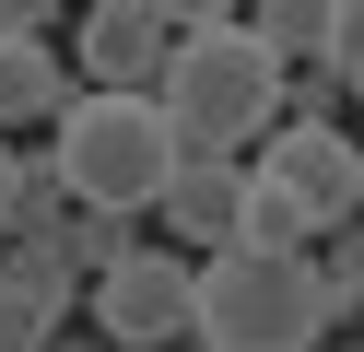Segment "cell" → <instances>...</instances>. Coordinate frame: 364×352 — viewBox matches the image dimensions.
<instances>
[{"label":"cell","instance_id":"obj_6","mask_svg":"<svg viewBox=\"0 0 364 352\" xmlns=\"http://www.w3.org/2000/svg\"><path fill=\"white\" fill-rule=\"evenodd\" d=\"M176 0H82V94H165Z\"/></svg>","mask_w":364,"mask_h":352},{"label":"cell","instance_id":"obj_13","mask_svg":"<svg viewBox=\"0 0 364 352\" xmlns=\"http://www.w3.org/2000/svg\"><path fill=\"white\" fill-rule=\"evenodd\" d=\"M317 282H329V317H364V223H341V235H329Z\"/></svg>","mask_w":364,"mask_h":352},{"label":"cell","instance_id":"obj_4","mask_svg":"<svg viewBox=\"0 0 364 352\" xmlns=\"http://www.w3.org/2000/svg\"><path fill=\"white\" fill-rule=\"evenodd\" d=\"M95 341L106 352H200V258L141 247L95 282Z\"/></svg>","mask_w":364,"mask_h":352},{"label":"cell","instance_id":"obj_11","mask_svg":"<svg viewBox=\"0 0 364 352\" xmlns=\"http://www.w3.org/2000/svg\"><path fill=\"white\" fill-rule=\"evenodd\" d=\"M235 247H259V258H306V247H317V223L259 176V164H247V223H235Z\"/></svg>","mask_w":364,"mask_h":352},{"label":"cell","instance_id":"obj_12","mask_svg":"<svg viewBox=\"0 0 364 352\" xmlns=\"http://www.w3.org/2000/svg\"><path fill=\"white\" fill-rule=\"evenodd\" d=\"M59 258H71V282H106L118 258H141V235H129L118 211H71V223H59Z\"/></svg>","mask_w":364,"mask_h":352},{"label":"cell","instance_id":"obj_1","mask_svg":"<svg viewBox=\"0 0 364 352\" xmlns=\"http://www.w3.org/2000/svg\"><path fill=\"white\" fill-rule=\"evenodd\" d=\"M165 117L188 129V153H247L282 129V59L247 36V12L176 0V59H165Z\"/></svg>","mask_w":364,"mask_h":352},{"label":"cell","instance_id":"obj_16","mask_svg":"<svg viewBox=\"0 0 364 352\" xmlns=\"http://www.w3.org/2000/svg\"><path fill=\"white\" fill-rule=\"evenodd\" d=\"M48 352H106V341H95V329H59V341H48Z\"/></svg>","mask_w":364,"mask_h":352},{"label":"cell","instance_id":"obj_8","mask_svg":"<svg viewBox=\"0 0 364 352\" xmlns=\"http://www.w3.org/2000/svg\"><path fill=\"white\" fill-rule=\"evenodd\" d=\"M247 223V153H188V176L165 188V235L176 258H223Z\"/></svg>","mask_w":364,"mask_h":352},{"label":"cell","instance_id":"obj_9","mask_svg":"<svg viewBox=\"0 0 364 352\" xmlns=\"http://www.w3.org/2000/svg\"><path fill=\"white\" fill-rule=\"evenodd\" d=\"M247 36H259L282 70H317V59H329V36H341V0H259Z\"/></svg>","mask_w":364,"mask_h":352},{"label":"cell","instance_id":"obj_3","mask_svg":"<svg viewBox=\"0 0 364 352\" xmlns=\"http://www.w3.org/2000/svg\"><path fill=\"white\" fill-rule=\"evenodd\" d=\"M329 282L317 258H259L223 247L200 258V352H329Z\"/></svg>","mask_w":364,"mask_h":352},{"label":"cell","instance_id":"obj_5","mask_svg":"<svg viewBox=\"0 0 364 352\" xmlns=\"http://www.w3.org/2000/svg\"><path fill=\"white\" fill-rule=\"evenodd\" d=\"M247 164H259V176L282 188L317 235L364 223V141H353V129H294V117H282V129H270V153H247Z\"/></svg>","mask_w":364,"mask_h":352},{"label":"cell","instance_id":"obj_15","mask_svg":"<svg viewBox=\"0 0 364 352\" xmlns=\"http://www.w3.org/2000/svg\"><path fill=\"white\" fill-rule=\"evenodd\" d=\"M12 164H24V153H12V141H0V247H12Z\"/></svg>","mask_w":364,"mask_h":352},{"label":"cell","instance_id":"obj_10","mask_svg":"<svg viewBox=\"0 0 364 352\" xmlns=\"http://www.w3.org/2000/svg\"><path fill=\"white\" fill-rule=\"evenodd\" d=\"M71 176H59V153H24L12 164V247H59V223H71Z\"/></svg>","mask_w":364,"mask_h":352},{"label":"cell","instance_id":"obj_7","mask_svg":"<svg viewBox=\"0 0 364 352\" xmlns=\"http://www.w3.org/2000/svg\"><path fill=\"white\" fill-rule=\"evenodd\" d=\"M48 36H59L48 0H0V129H36V117L71 106V59Z\"/></svg>","mask_w":364,"mask_h":352},{"label":"cell","instance_id":"obj_14","mask_svg":"<svg viewBox=\"0 0 364 352\" xmlns=\"http://www.w3.org/2000/svg\"><path fill=\"white\" fill-rule=\"evenodd\" d=\"M329 70H341V94H364V0H341V36H329Z\"/></svg>","mask_w":364,"mask_h":352},{"label":"cell","instance_id":"obj_2","mask_svg":"<svg viewBox=\"0 0 364 352\" xmlns=\"http://www.w3.org/2000/svg\"><path fill=\"white\" fill-rule=\"evenodd\" d=\"M48 153H59V176H71V200L118 211V223L165 211V188L188 176V129L165 117V94H71Z\"/></svg>","mask_w":364,"mask_h":352}]
</instances>
